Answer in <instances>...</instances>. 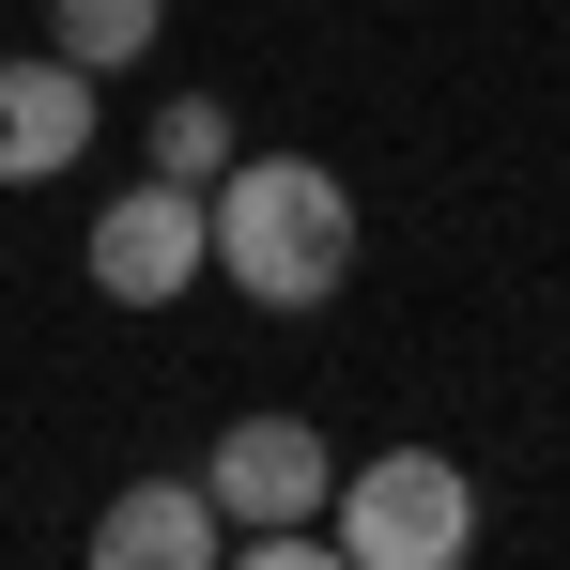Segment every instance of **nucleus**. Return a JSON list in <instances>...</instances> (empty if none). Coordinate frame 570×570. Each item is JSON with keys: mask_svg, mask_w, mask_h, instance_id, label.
<instances>
[{"mask_svg": "<svg viewBox=\"0 0 570 570\" xmlns=\"http://www.w3.org/2000/svg\"><path fill=\"white\" fill-rule=\"evenodd\" d=\"M200 263L247 293V308H324L355 278V186L324 155H232L200 186Z\"/></svg>", "mask_w": 570, "mask_h": 570, "instance_id": "obj_1", "label": "nucleus"}, {"mask_svg": "<svg viewBox=\"0 0 570 570\" xmlns=\"http://www.w3.org/2000/svg\"><path fill=\"white\" fill-rule=\"evenodd\" d=\"M355 570H448L478 556V493L448 448H385V463H340V524H324Z\"/></svg>", "mask_w": 570, "mask_h": 570, "instance_id": "obj_2", "label": "nucleus"}, {"mask_svg": "<svg viewBox=\"0 0 570 570\" xmlns=\"http://www.w3.org/2000/svg\"><path fill=\"white\" fill-rule=\"evenodd\" d=\"M200 493H216V524L247 540V524H308V509L340 493V463H324V432H308V416H232V432H216V463H200Z\"/></svg>", "mask_w": 570, "mask_h": 570, "instance_id": "obj_3", "label": "nucleus"}, {"mask_svg": "<svg viewBox=\"0 0 570 570\" xmlns=\"http://www.w3.org/2000/svg\"><path fill=\"white\" fill-rule=\"evenodd\" d=\"M186 278H200V186L139 170V186L94 216V293H108V308H170Z\"/></svg>", "mask_w": 570, "mask_h": 570, "instance_id": "obj_4", "label": "nucleus"}, {"mask_svg": "<svg viewBox=\"0 0 570 570\" xmlns=\"http://www.w3.org/2000/svg\"><path fill=\"white\" fill-rule=\"evenodd\" d=\"M94 155V62H0V186H47Z\"/></svg>", "mask_w": 570, "mask_h": 570, "instance_id": "obj_5", "label": "nucleus"}, {"mask_svg": "<svg viewBox=\"0 0 570 570\" xmlns=\"http://www.w3.org/2000/svg\"><path fill=\"white\" fill-rule=\"evenodd\" d=\"M94 556H108V570H216V556H232V524H216L200 478H139V493L94 524Z\"/></svg>", "mask_w": 570, "mask_h": 570, "instance_id": "obj_6", "label": "nucleus"}, {"mask_svg": "<svg viewBox=\"0 0 570 570\" xmlns=\"http://www.w3.org/2000/svg\"><path fill=\"white\" fill-rule=\"evenodd\" d=\"M155 31H170V0H62V16H47V47H62V62H94V78L155 62Z\"/></svg>", "mask_w": 570, "mask_h": 570, "instance_id": "obj_7", "label": "nucleus"}, {"mask_svg": "<svg viewBox=\"0 0 570 570\" xmlns=\"http://www.w3.org/2000/svg\"><path fill=\"white\" fill-rule=\"evenodd\" d=\"M155 170H170V186H216V170H232V124H216V108H170V124H155Z\"/></svg>", "mask_w": 570, "mask_h": 570, "instance_id": "obj_8", "label": "nucleus"}]
</instances>
